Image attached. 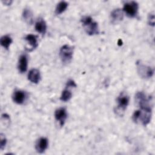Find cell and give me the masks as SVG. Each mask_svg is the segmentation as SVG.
I'll return each mask as SVG.
<instances>
[{
    "mask_svg": "<svg viewBox=\"0 0 155 155\" xmlns=\"http://www.w3.org/2000/svg\"><path fill=\"white\" fill-rule=\"evenodd\" d=\"M151 117V108H140V110H136L133 114V120L137 123L141 122L143 125H147L149 124Z\"/></svg>",
    "mask_w": 155,
    "mask_h": 155,
    "instance_id": "obj_1",
    "label": "cell"
},
{
    "mask_svg": "<svg viewBox=\"0 0 155 155\" xmlns=\"http://www.w3.org/2000/svg\"><path fill=\"white\" fill-rule=\"evenodd\" d=\"M81 22L86 33L89 35H97L99 33V27L97 23L93 20L88 16H84L81 19Z\"/></svg>",
    "mask_w": 155,
    "mask_h": 155,
    "instance_id": "obj_2",
    "label": "cell"
},
{
    "mask_svg": "<svg viewBox=\"0 0 155 155\" xmlns=\"http://www.w3.org/2000/svg\"><path fill=\"white\" fill-rule=\"evenodd\" d=\"M73 49L68 45H63L59 51V56L64 64H68L73 58Z\"/></svg>",
    "mask_w": 155,
    "mask_h": 155,
    "instance_id": "obj_3",
    "label": "cell"
},
{
    "mask_svg": "<svg viewBox=\"0 0 155 155\" xmlns=\"http://www.w3.org/2000/svg\"><path fill=\"white\" fill-rule=\"evenodd\" d=\"M123 11L128 17H135L138 11V4L135 1L127 2L124 5Z\"/></svg>",
    "mask_w": 155,
    "mask_h": 155,
    "instance_id": "obj_4",
    "label": "cell"
},
{
    "mask_svg": "<svg viewBox=\"0 0 155 155\" xmlns=\"http://www.w3.org/2000/svg\"><path fill=\"white\" fill-rule=\"evenodd\" d=\"M117 106L116 111L119 113L121 112H124L129 103L128 96L124 93H120L117 98Z\"/></svg>",
    "mask_w": 155,
    "mask_h": 155,
    "instance_id": "obj_5",
    "label": "cell"
},
{
    "mask_svg": "<svg viewBox=\"0 0 155 155\" xmlns=\"http://www.w3.org/2000/svg\"><path fill=\"white\" fill-rule=\"evenodd\" d=\"M137 69L138 74L142 78H149L153 74V70L150 67L145 65L142 64L137 63Z\"/></svg>",
    "mask_w": 155,
    "mask_h": 155,
    "instance_id": "obj_6",
    "label": "cell"
},
{
    "mask_svg": "<svg viewBox=\"0 0 155 155\" xmlns=\"http://www.w3.org/2000/svg\"><path fill=\"white\" fill-rule=\"evenodd\" d=\"M54 117L61 126H63L67 117V111L65 108H59L55 111Z\"/></svg>",
    "mask_w": 155,
    "mask_h": 155,
    "instance_id": "obj_7",
    "label": "cell"
},
{
    "mask_svg": "<svg viewBox=\"0 0 155 155\" xmlns=\"http://www.w3.org/2000/svg\"><path fill=\"white\" fill-rule=\"evenodd\" d=\"M48 145V139L45 137H41L37 140L36 143L35 148L36 151L38 153H42L47 148Z\"/></svg>",
    "mask_w": 155,
    "mask_h": 155,
    "instance_id": "obj_8",
    "label": "cell"
},
{
    "mask_svg": "<svg viewBox=\"0 0 155 155\" xmlns=\"http://www.w3.org/2000/svg\"><path fill=\"white\" fill-rule=\"evenodd\" d=\"M28 79L32 83L38 84L41 79L40 71L36 68L31 69L28 74Z\"/></svg>",
    "mask_w": 155,
    "mask_h": 155,
    "instance_id": "obj_9",
    "label": "cell"
},
{
    "mask_svg": "<svg viewBox=\"0 0 155 155\" xmlns=\"http://www.w3.org/2000/svg\"><path fill=\"white\" fill-rule=\"evenodd\" d=\"M27 65H28V60L27 57L25 54H22L19 58L18 68L19 71L21 73H24L27 70Z\"/></svg>",
    "mask_w": 155,
    "mask_h": 155,
    "instance_id": "obj_10",
    "label": "cell"
},
{
    "mask_svg": "<svg viewBox=\"0 0 155 155\" xmlns=\"http://www.w3.org/2000/svg\"><path fill=\"white\" fill-rule=\"evenodd\" d=\"M25 93L21 90H16L12 96L13 101L17 104H22L25 99Z\"/></svg>",
    "mask_w": 155,
    "mask_h": 155,
    "instance_id": "obj_11",
    "label": "cell"
},
{
    "mask_svg": "<svg viewBox=\"0 0 155 155\" xmlns=\"http://www.w3.org/2000/svg\"><path fill=\"white\" fill-rule=\"evenodd\" d=\"M111 18L113 23H117L122 21L124 18L123 11L119 8L114 10L111 13Z\"/></svg>",
    "mask_w": 155,
    "mask_h": 155,
    "instance_id": "obj_12",
    "label": "cell"
},
{
    "mask_svg": "<svg viewBox=\"0 0 155 155\" xmlns=\"http://www.w3.org/2000/svg\"><path fill=\"white\" fill-rule=\"evenodd\" d=\"M35 30L39 33L44 35L47 30V25L43 19H39L35 23Z\"/></svg>",
    "mask_w": 155,
    "mask_h": 155,
    "instance_id": "obj_13",
    "label": "cell"
},
{
    "mask_svg": "<svg viewBox=\"0 0 155 155\" xmlns=\"http://www.w3.org/2000/svg\"><path fill=\"white\" fill-rule=\"evenodd\" d=\"M25 39L27 41V43L30 46V50H32L37 47L38 41H37V36L36 35H34L32 34H29L25 36Z\"/></svg>",
    "mask_w": 155,
    "mask_h": 155,
    "instance_id": "obj_14",
    "label": "cell"
},
{
    "mask_svg": "<svg viewBox=\"0 0 155 155\" xmlns=\"http://www.w3.org/2000/svg\"><path fill=\"white\" fill-rule=\"evenodd\" d=\"M12 42V39L9 35H4L1 38V39H0L1 45L7 50L8 49Z\"/></svg>",
    "mask_w": 155,
    "mask_h": 155,
    "instance_id": "obj_15",
    "label": "cell"
},
{
    "mask_svg": "<svg viewBox=\"0 0 155 155\" xmlns=\"http://www.w3.org/2000/svg\"><path fill=\"white\" fill-rule=\"evenodd\" d=\"M68 4L65 2V1H61L59 2L56 7V10H55V12L57 15H59L61 14L62 13H63L67 8Z\"/></svg>",
    "mask_w": 155,
    "mask_h": 155,
    "instance_id": "obj_16",
    "label": "cell"
},
{
    "mask_svg": "<svg viewBox=\"0 0 155 155\" xmlns=\"http://www.w3.org/2000/svg\"><path fill=\"white\" fill-rule=\"evenodd\" d=\"M22 16L24 19L26 21V22H27L29 24L31 23L32 19H33V15H32V12L30 9L25 8L23 11Z\"/></svg>",
    "mask_w": 155,
    "mask_h": 155,
    "instance_id": "obj_17",
    "label": "cell"
},
{
    "mask_svg": "<svg viewBox=\"0 0 155 155\" xmlns=\"http://www.w3.org/2000/svg\"><path fill=\"white\" fill-rule=\"evenodd\" d=\"M71 96H72L71 92L69 90L65 89L64 91H62L60 99L62 101L67 102L71 98Z\"/></svg>",
    "mask_w": 155,
    "mask_h": 155,
    "instance_id": "obj_18",
    "label": "cell"
},
{
    "mask_svg": "<svg viewBox=\"0 0 155 155\" xmlns=\"http://www.w3.org/2000/svg\"><path fill=\"white\" fill-rule=\"evenodd\" d=\"M6 143H7V139H6L5 137L2 134H1V136H0V148H1V150H3L5 148Z\"/></svg>",
    "mask_w": 155,
    "mask_h": 155,
    "instance_id": "obj_19",
    "label": "cell"
},
{
    "mask_svg": "<svg viewBox=\"0 0 155 155\" xmlns=\"http://www.w3.org/2000/svg\"><path fill=\"white\" fill-rule=\"evenodd\" d=\"M148 21L149 25H152V26L154 25V13H151L148 15Z\"/></svg>",
    "mask_w": 155,
    "mask_h": 155,
    "instance_id": "obj_20",
    "label": "cell"
},
{
    "mask_svg": "<svg viewBox=\"0 0 155 155\" xmlns=\"http://www.w3.org/2000/svg\"><path fill=\"white\" fill-rule=\"evenodd\" d=\"M67 86L68 87H76V84H75L74 81L70 79V80L67 81Z\"/></svg>",
    "mask_w": 155,
    "mask_h": 155,
    "instance_id": "obj_21",
    "label": "cell"
}]
</instances>
